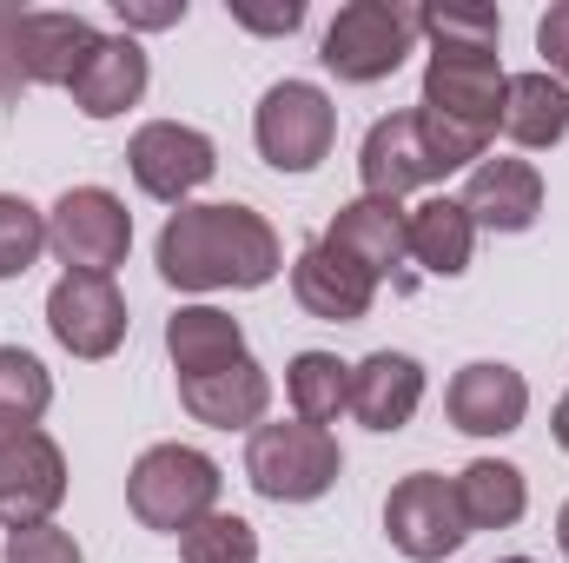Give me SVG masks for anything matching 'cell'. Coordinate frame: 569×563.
Listing matches in <instances>:
<instances>
[{
  "instance_id": "484cf974",
  "label": "cell",
  "mask_w": 569,
  "mask_h": 563,
  "mask_svg": "<svg viewBox=\"0 0 569 563\" xmlns=\"http://www.w3.org/2000/svg\"><path fill=\"white\" fill-rule=\"evenodd\" d=\"M179 557L186 563H259V531L239 511H212L192 531H179Z\"/></svg>"
},
{
  "instance_id": "cb8c5ba5",
  "label": "cell",
  "mask_w": 569,
  "mask_h": 563,
  "mask_svg": "<svg viewBox=\"0 0 569 563\" xmlns=\"http://www.w3.org/2000/svg\"><path fill=\"white\" fill-rule=\"evenodd\" d=\"M450 484H457V504H463L470 531H510L530 511V477L503 457H470Z\"/></svg>"
},
{
  "instance_id": "f1b7e54d",
  "label": "cell",
  "mask_w": 569,
  "mask_h": 563,
  "mask_svg": "<svg viewBox=\"0 0 569 563\" xmlns=\"http://www.w3.org/2000/svg\"><path fill=\"white\" fill-rule=\"evenodd\" d=\"M418 33H430V40H470V47H497L503 20H497V7H418Z\"/></svg>"
},
{
  "instance_id": "603a6c76",
  "label": "cell",
  "mask_w": 569,
  "mask_h": 563,
  "mask_svg": "<svg viewBox=\"0 0 569 563\" xmlns=\"http://www.w3.org/2000/svg\"><path fill=\"white\" fill-rule=\"evenodd\" d=\"M503 140L523 146V152H543V146H563L569 134V87L557 73H510L503 87Z\"/></svg>"
},
{
  "instance_id": "d6986e66",
  "label": "cell",
  "mask_w": 569,
  "mask_h": 563,
  "mask_svg": "<svg viewBox=\"0 0 569 563\" xmlns=\"http://www.w3.org/2000/svg\"><path fill=\"white\" fill-rule=\"evenodd\" d=\"M179 405L212 431H259L266 405H272V378L259 358H239L226 372H206V378H179Z\"/></svg>"
},
{
  "instance_id": "4dcf8cb0",
  "label": "cell",
  "mask_w": 569,
  "mask_h": 563,
  "mask_svg": "<svg viewBox=\"0 0 569 563\" xmlns=\"http://www.w3.org/2000/svg\"><path fill=\"white\" fill-rule=\"evenodd\" d=\"M537 53H543V73H557L569 87V0H557V7L537 20Z\"/></svg>"
},
{
  "instance_id": "4fadbf2b",
  "label": "cell",
  "mask_w": 569,
  "mask_h": 563,
  "mask_svg": "<svg viewBox=\"0 0 569 563\" xmlns=\"http://www.w3.org/2000/svg\"><path fill=\"white\" fill-rule=\"evenodd\" d=\"M443 412H450V424L463 437H510V431H523V418H530V385H523L517 365L477 358V365H463L450 378Z\"/></svg>"
},
{
  "instance_id": "83f0119b",
  "label": "cell",
  "mask_w": 569,
  "mask_h": 563,
  "mask_svg": "<svg viewBox=\"0 0 569 563\" xmlns=\"http://www.w3.org/2000/svg\"><path fill=\"white\" fill-rule=\"evenodd\" d=\"M47 405H53V378H47V365H40L33 352H20V345H0V412H7V418L40 424L47 418Z\"/></svg>"
},
{
  "instance_id": "7c38bea8",
  "label": "cell",
  "mask_w": 569,
  "mask_h": 563,
  "mask_svg": "<svg viewBox=\"0 0 569 563\" xmlns=\"http://www.w3.org/2000/svg\"><path fill=\"white\" fill-rule=\"evenodd\" d=\"M358 179H365L371 199H405L418 186L450 179V166L437 159L425 120H418V107H405V113H391V120H378L365 134V146H358Z\"/></svg>"
},
{
  "instance_id": "8d00e7d4",
  "label": "cell",
  "mask_w": 569,
  "mask_h": 563,
  "mask_svg": "<svg viewBox=\"0 0 569 563\" xmlns=\"http://www.w3.org/2000/svg\"><path fill=\"white\" fill-rule=\"evenodd\" d=\"M497 563H537V557H497Z\"/></svg>"
},
{
  "instance_id": "6da1fadb",
  "label": "cell",
  "mask_w": 569,
  "mask_h": 563,
  "mask_svg": "<svg viewBox=\"0 0 569 563\" xmlns=\"http://www.w3.org/2000/svg\"><path fill=\"white\" fill-rule=\"evenodd\" d=\"M159 279L179 292H259L279 279L284 246L266 213L219 199V206H179L159 226Z\"/></svg>"
},
{
  "instance_id": "9c48e42d",
  "label": "cell",
  "mask_w": 569,
  "mask_h": 563,
  "mask_svg": "<svg viewBox=\"0 0 569 563\" xmlns=\"http://www.w3.org/2000/svg\"><path fill=\"white\" fill-rule=\"evenodd\" d=\"M385 537L391 551L411 563H443L463 551L470 524H463V504H457V484L437 477V471H411L391 484L385 497Z\"/></svg>"
},
{
  "instance_id": "8992f818",
  "label": "cell",
  "mask_w": 569,
  "mask_h": 563,
  "mask_svg": "<svg viewBox=\"0 0 569 563\" xmlns=\"http://www.w3.org/2000/svg\"><path fill=\"white\" fill-rule=\"evenodd\" d=\"M47 246L67 273H93V279H113L133 253V213L120 192L107 186H67L47 213Z\"/></svg>"
},
{
  "instance_id": "d6a6232c",
  "label": "cell",
  "mask_w": 569,
  "mask_h": 563,
  "mask_svg": "<svg viewBox=\"0 0 569 563\" xmlns=\"http://www.w3.org/2000/svg\"><path fill=\"white\" fill-rule=\"evenodd\" d=\"M113 13L127 20V33H159L186 20V0H113Z\"/></svg>"
},
{
  "instance_id": "8fae6325",
  "label": "cell",
  "mask_w": 569,
  "mask_h": 563,
  "mask_svg": "<svg viewBox=\"0 0 569 563\" xmlns=\"http://www.w3.org/2000/svg\"><path fill=\"white\" fill-rule=\"evenodd\" d=\"M47 332L73 352V358H113L127 345V298L113 279H93V273H67V279L47 292Z\"/></svg>"
},
{
  "instance_id": "30bf717a",
  "label": "cell",
  "mask_w": 569,
  "mask_h": 563,
  "mask_svg": "<svg viewBox=\"0 0 569 563\" xmlns=\"http://www.w3.org/2000/svg\"><path fill=\"white\" fill-rule=\"evenodd\" d=\"M127 166H133V186L159 206H192V192L219 172V146L206 140L199 127H179V120H146L140 134L127 140Z\"/></svg>"
},
{
  "instance_id": "2e32d148",
  "label": "cell",
  "mask_w": 569,
  "mask_h": 563,
  "mask_svg": "<svg viewBox=\"0 0 569 563\" xmlns=\"http://www.w3.org/2000/svg\"><path fill=\"white\" fill-rule=\"evenodd\" d=\"M291 298L325 318V325H358L371 318V298H378V279L365 266H351L345 253H331L325 239H311L298 259H291Z\"/></svg>"
},
{
  "instance_id": "f546056e",
  "label": "cell",
  "mask_w": 569,
  "mask_h": 563,
  "mask_svg": "<svg viewBox=\"0 0 569 563\" xmlns=\"http://www.w3.org/2000/svg\"><path fill=\"white\" fill-rule=\"evenodd\" d=\"M0 563H87V557H80V544L60 524H33V531H13L7 537V557Z\"/></svg>"
},
{
  "instance_id": "ffe728a7",
  "label": "cell",
  "mask_w": 569,
  "mask_h": 563,
  "mask_svg": "<svg viewBox=\"0 0 569 563\" xmlns=\"http://www.w3.org/2000/svg\"><path fill=\"white\" fill-rule=\"evenodd\" d=\"M146 80H152L146 47L133 40V33H107L67 93H73V107H80L87 120H120L127 107H140L146 100Z\"/></svg>"
},
{
  "instance_id": "1f68e13d",
  "label": "cell",
  "mask_w": 569,
  "mask_h": 563,
  "mask_svg": "<svg viewBox=\"0 0 569 563\" xmlns=\"http://www.w3.org/2000/svg\"><path fill=\"white\" fill-rule=\"evenodd\" d=\"M20 13L27 7H13V0H0V100H13L27 80H20Z\"/></svg>"
},
{
  "instance_id": "7402d4cb",
  "label": "cell",
  "mask_w": 569,
  "mask_h": 563,
  "mask_svg": "<svg viewBox=\"0 0 569 563\" xmlns=\"http://www.w3.org/2000/svg\"><path fill=\"white\" fill-rule=\"evenodd\" d=\"M477 253V226L457 199H425L405 213V259H418L430 279H463Z\"/></svg>"
},
{
  "instance_id": "ba28073f",
  "label": "cell",
  "mask_w": 569,
  "mask_h": 563,
  "mask_svg": "<svg viewBox=\"0 0 569 563\" xmlns=\"http://www.w3.org/2000/svg\"><path fill=\"white\" fill-rule=\"evenodd\" d=\"M252 140L272 172H311V166H325V152L338 140V107L311 80H279V87H266V100L252 113Z\"/></svg>"
},
{
  "instance_id": "ac0fdd59",
  "label": "cell",
  "mask_w": 569,
  "mask_h": 563,
  "mask_svg": "<svg viewBox=\"0 0 569 563\" xmlns=\"http://www.w3.org/2000/svg\"><path fill=\"white\" fill-rule=\"evenodd\" d=\"M325 246L345 253L351 266H365L371 279H391L398 259H405V206H398V199H371V192H358V199H345V206L331 213Z\"/></svg>"
},
{
  "instance_id": "836d02e7",
  "label": "cell",
  "mask_w": 569,
  "mask_h": 563,
  "mask_svg": "<svg viewBox=\"0 0 569 563\" xmlns=\"http://www.w3.org/2000/svg\"><path fill=\"white\" fill-rule=\"evenodd\" d=\"M232 20L246 27V33H298L305 27V0H284V7H232Z\"/></svg>"
},
{
  "instance_id": "52a82bcc",
  "label": "cell",
  "mask_w": 569,
  "mask_h": 563,
  "mask_svg": "<svg viewBox=\"0 0 569 563\" xmlns=\"http://www.w3.org/2000/svg\"><path fill=\"white\" fill-rule=\"evenodd\" d=\"M67 497V457L60 444L27 418H7L0 412V531H33V524H53Z\"/></svg>"
},
{
  "instance_id": "e575fe53",
  "label": "cell",
  "mask_w": 569,
  "mask_h": 563,
  "mask_svg": "<svg viewBox=\"0 0 569 563\" xmlns=\"http://www.w3.org/2000/svg\"><path fill=\"white\" fill-rule=\"evenodd\" d=\"M550 437H557V444L569 451V398L557 405V412H550Z\"/></svg>"
},
{
  "instance_id": "7a4b0ae2",
  "label": "cell",
  "mask_w": 569,
  "mask_h": 563,
  "mask_svg": "<svg viewBox=\"0 0 569 563\" xmlns=\"http://www.w3.org/2000/svg\"><path fill=\"white\" fill-rule=\"evenodd\" d=\"M503 87H510V73H503L497 47H470V40H430L425 100H418V113L443 120V127H450V134H463V140L490 146L497 120H503Z\"/></svg>"
},
{
  "instance_id": "3957f363",
  "label": "cell",
  "mask_w": 569,
  "mask_h": 563,
  "mask_svg": "<svg viewBox=\"0 0 569 563\" xmlns=\"http://www.w3.org/2000/svg\"><path fill=\"white\" fill-rule=\"evenodd\" d=\"M219 491H226L219 464L206 451H192V444H152V451H140V464L127 471L133 517H140L146 531H166V537H179L199 517H212Z\"/></svg>"
},
{
  "instance_id": "44dd1931",
  "label": "cell",
  "mask_w": 569,
  "mask_h": 563,
  "mask_svg": "<svg viewBox=\"0 0 569 563\" xmlns=\"http://www.w3.org/2000/svg\"><path fill=\"white\" fill-rule=\"evenodd\" d=\"M166 358H172L179 378H206V372H226V365H239L252 352H246V332H239L232 312H219V305H179L166 318Z\"/></svg>"
},
{
  "instance_id": "e0dca14e",
  "label": "cell",
  "mask_w": 569,
  "mask_h": 563,
  "mask_svg": "<svg viewBox=\"0 0 569 563\" xmlns=\"http://www.w3.org/2000/svg\"><path fill=\"white\" fill-rule=\"evenodd\" d=\"M425 405V365L411 352H371L351 365V418L378 437H398Z\"/></svg>"
},
{
  "instance_id": "4316f807",
  "label": "cell",
  "mask_w": 569,
  "mask_h": 563,
  "mask_svg": "<svg viewBox=\"0 0 569 563\" xmlns=\"http://www.w3.org/2000/svg\"><path fill=\"white\" fill-rule=\"evenodd\" d=\"M47 253V213L20 192H0V279H27Z\"/></svg>"
},
{
  "instance_id": "d4e9b609",
  "label": "cell",
  "mask_w": 569,
  "mask_h": 563,
  "mask_svg": "<svg viewBox=\"0 0 569 563\" xmlns=\"http://www.w3.org/2000/svg\"><path fill=\"white\" fill-rule=\"evenodd\" d=\"M284 392L305 424H338V412H351V365L338 352H298L284 365Z\"/></svg>"
},
{
  "instance_id": "5bb4252c",
  "label": "cell",
  "mask_w": 569,
  "mask_h": 563,
  "mask_svg": "<svg viewBox=\"0 0 569 563\" xmlns=\"http://www.w3.org/2000/svg\"><path fill=\"white\" fill-rule=\"evenodd\" d=\"M100 40H107V33H100L87 13L27 7V13H20V80H27V87H73Z\"/></svg>"
},
{
  "instance_id": "5b68a950",
  "label": "cell",
  "mask_w": 569,
  "mask_h": 563,
  "mask_svg": "<svg viewBox=\"0 0 569 563\" xmlns=\"http://www.w3.org/2000/svg\"><path fill=\"white\" fill-rule=\"evenodd\" d=\"M418 47V7L411 0H351L338 7V20L325 27V67L345 87H378L405 67V53Z\"/></svg>"
},
{
  "instance_id": "d590c367",
  "label": "cell",
  "mask_w": 569,
  "mask_h": 563,
  "mask_svg": "<svg viewBox=\"0 0 569 563\" xmlns=\"http://www.w3.org/2000/svg\"><path fill=\"white\" fill-rule=\"evenodd\" d=\"M557 544H563V557H569V504L557 511Z\"/></svg>"
},
{
  "instance_id": "277c9868",
  "label": "cell",
  "mask_w": 569,
  "mask_h": 563,
  "mask_svg": "<svg viewBox=\"0 0 569 563\" xmlns=\"http://www.w3.org/2000/svg\"><path fill=\"white\" fill-rule=\"evenodd\" d=\"M345 471V451L325 424H259L246 437V477L266 504H318Z\"/></svg>"
},
{
  "instance_id": "9a60e30c",
  "label": "cell",
  "mask_w": 569,
  "mask_h": 563,
  "mask_svg": "<svg viewBox=\"0 0 569 563\" xmlns=\"http://www.w3.org/2000/svg\"><path fill=\"white\" fill-rule=\"evenodd\" d=\"M457 206L477 233H530L543 219V172L530 159H477Z\"/></svg>"
}]
</instances>
